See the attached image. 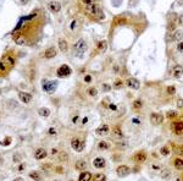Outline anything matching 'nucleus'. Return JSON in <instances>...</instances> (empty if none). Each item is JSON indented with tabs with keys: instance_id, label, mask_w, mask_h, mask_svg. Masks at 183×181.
<instances>
[{
	"instance_id": "f257e3e1",
	"label": "nucleus",
	"mask_w": 183,
	"mask_h": 181,
	"mask_svg": "<svg viewBox=\"0 0 183 181\" xmlns=\"http://www.w3.org/2000/svg\"><path fill=\"white\" fill-rule=\"evenodd\" d=\"M87 11H88L93 17L98 18V20H104L105 18V15L103 12V9L99 6L98 4H93V5L87 6Z\"/></svg>"
},
{
	"instance_id": "f03ea898",
	"label": "nucleus",
	"mask_w": 183,
	"mask_h": 181,
	"mask_svg": "<svg viewBox=\"0 0 183 181\" xmlns=\"http://www.w3.org/2000/svg\"><path fill=\"white\" fill-rule=\"evenodd\" d=\"M73 50H74V54H76V55L81 56L82 54L87 50V42H85L83 38H79L77 42H76V44L73 45Z\"/></svg>"
},
{
	"instance_id": "7ed1b4c3",
	"label": "nucleus",
	"mask_w": 183,
	"mask_h": 181,
	"mask_svg": "<svg viewBox=\"0 0 183 181\" xmlns=\"http://www.w3.org/2000/svg\"><path fill=\"white\" fill-rule=\"evenodd\" d=\"M84 144L85 143L83 141H81L78 137H73V138L71 139V147L76 152H82L84 149Z\"/></svg>"
},
{
	"instance_id": "20e7f679",
	"label": "nucleus",
	"mask_w": 183,
	"mask_h": 181,
	"mask_svg": "<svg viewBox=\"0 0 183 181\" xmlns=\"http://www.w3.org/2000/svg\"><path fill=\"white\" fill-rule=\"evenodd\" d=\"M71 72H72V70H71V68L68 65H62V66H60V68L57 69V76L61 78L70 76Z\"/></svg>"
},
{
	"instance_id": "39448f33",
	"label": "nucleus",
	"mask_w": 183,
	"mask_h": 181,
	"mask_svg": "<svg viewBox=\"0 0 183 181\" xmlns=\"http://www.w3.org/2000/svg\"><path fill=\"white\" fill-rule=\"evenodd\" d=\"M116 173L120 178H125V176H128L131 174V168L128 165H119L116 169Z\"/></svg>"
},
{
	"instance_id": "423d86ee",
	"label": "nucleus",
	"mask_w": 183,
	"mask_h": 181,
	"mask_svg": "<svg viewBox=\"0 0 183 181\" xmlns=\"http://www.w3.org/2000/svg\"><path fill=\"white\" fill-rule=\"evenodd\" d=\"M56 87H57L56 81H48L46 83L43 85V91L46 93H53V92H55Z\"/></svg>"
},
{
	"instance_id": "0eeeda50",
	"label": "nucleus",
	"mask_w": 183,
	"mask_h": 181,
	"mask_svg": "<svg viewBox=\"0 0 183 181\" xmlns=\"http://www.w3.org/2000/svg\"><path fill=\"white\" fill-rule=\"evenodd\" d=\"M150 122L155 126H159V125H161L164 122V115L161 114H158V113H153L150 115Z\"/></svg>"
},
{
	"instance_id": "6e6552de",
	"label": "nucleus",
	"mask_w": 183,
	"mask_h": 181,
	"mask_svg": "<svg viewBox=\"0 0 183 181\" xmlns=\"http://www.w3.org/2000/svg\"><path fill=\"white\" fill-rule=\"evenodd\" d=\"M126 85L127 87H130V88L132 89H139V87H141V82L138 81L137 78L134 77H130L126 80Z\"/></svg>"
},
{
	"instance_id": "1a4fd4ad",
	"label": "nucleus",
	"mask_w": 183,
	"mask_h": 181,
	"mask_svg": "<svg viewBox=\"0 0 183 181\" xmlns=\"http://www.w3.org/2000/svg\"><path fill=\"white\" fill-rule=\"evenodd\" d=\"M171 128H172V131L176 133V135L181 136L183 135V121H177V122H173L171 125Z\"/></svg>"
},
{
	"instance_id": "9d476101",
	"label": "nucleus",
	"mask_w": 183,
	"mask_h": 181,
	"mask_svg": "<svg viewBox=\"0 0 183 181\" xmlns=\"http://www.w3.org/2000/svg\"><path fill=\"white\" fill-rule=\"evenodd\" d=\"M109 132H110V127H109V125H106V124L99 126V127L95 130V133L99 136H106Z\"/></svg>"
},
{
	"instance_id": "9b49d317",
	"label": "nucleus",
	"mask_w": 183,
	"mask_h": 181,
	"mask_svg": "<svg viewBox=\"0 0 183 181\" xmlns=\"http://www.w3.org/2000/svg\"><path fill=\"white\" fill-rule=\"evenodd\" d=\"M18 98H20V100H21L22 103L28 104V103H31V100H32V94L27 92H20L18 93Z\"/></svg>"
},
{
	"instance_id": "f8f14e48",
	"label": "nucleus",
	"mask_w": 183,
	"mask_h": 181,
	"mask_svg": "<svg viewBox=\"0 0 183 181\" xmlns=\"http://www.w3.org/2000/svg\"><path fill=\"white\" fill-rule=\"evenodd\" d=\"M148 156H147V153L144 151H141V152H138L134 154V160L137 162V163H144L145 160H147Z\"/></svg>"
},
{
	"instance_id": "ddd939ff",
	"label": "nucleus",
	"mask_w": 183,
	"mask_h": 181,
	"mask_svg": "<svg viewBox=\"0 0 183 181\" xmlns=\"http://www.w3.org/2000/svg\"><path fill=\"white\" fill-rule=\"evenodd\" d=\"M48 7H49V10L51 11V12H54V14H57V12H60V10H61V5H60V3H57V1H51V3H49Z\"/></svg>"
},
{
	"instance_id": "4468645a",
	"label": "nucleus",
	"mask_w": 183,
	"mask_h": 181,
	"mask_svg": "<svg viewBox=\"0 0 183 181\" xmlns=\"http://www.w3.org/2000/svg\"><path fill=\"white\" fill-rule=\"evenodd\" d=\"M48 156V153H46V151L44 148H38L37 151L34 152V158L37 160H40V159H44L45 157Z\"/></svg>"
},
{
	"instance_id": "2eb2a0df",
	"label": "nucleus",
	"mask_w": 183,
	"mask_h": 181,
	"mask_svg": "<svg viewBox=\"0 0 183 181\" xmlns=\"http://www.w3.org/2000/svg\"><path fill=\"white\" fill-rule=\"evenodd\" d=\"M105 159L101 158V157H98V158H95L93 160V165L95 168H98V169H103V168H105Z\"/></svg>"
},
{
	"instance_id": "dca6fc26",
	"label": "nucleus",
	"mask_w": 183,
	"mask_h": 181,
	"mask_svg": "<svg viewBox=\"0 0 183 181\" xmlns=\"http://www.w3.org/2000/svg\"><path fill=\"white\" fill-rule=\"evenodd\" d=\"M182 75H183V66L176 65V66L172 69V76L176 78H180V77H182Z\"/></svg>"
},
{
	"instance_id": "f3484780",
	"label": "nucleus",
	"mask_w": 183,
	"mask_h": 181,
	"mask_svg": "<svg viewBox=\"0 0 183 181\" xmlns=\"http://www.w3.org/2000/svg\"><path fill=\"white\" fill-rule=\"evenodd\" d=\"M44 56L46 59H53V58L56 56V49L54 48V46H50L48 49L45 50V53H44Z\"/></svg>"
},
{
	"instance_id": "a211bd4d",
	"label": "nucleus",
	"mask_w": 183,
	"mask_h": 181,
	"mask_svg": "<svg viewBox=\"0 0 183 181\" xmlns=\"http://www.w3.org/2000/svg\"><path fill=\"white\" fill-rule=\"evenodd\" d=\"M74 168H76V170H79V171H84L85 168H87V162L85 160H77L76 164H74Z\"/></svg>"
},
{
	"instance_id": "6ab92c4d",
	"label": "nucleus",
	"mask_w": 183,
	"mask_h": 181,
	"mask_svg": "<svg viewBox=\"0 0 183 181\" xmlns=\"http://www.w3.org/2000/svg\"><path fill=\"white\" fill-rule=\"evenodd\" d=\"M91 174L89 171H82L79 176H78V181H90Z\"/></svg>"
},
{
	"instance_id": "aec40b11",
	"label": "nucleus",
	"mask_w": 183,
	"mask_h": 181,
	"mask_svg": "<svg viewBox=\"0 0 183 181\" xmlns=\"http://www.w3.org/2000/svg\"><path fill=\"white\" fill-rule=\"evenodd\" d=\"M59 48H60V50L62 53H66L67 50H68V45H67L66 39H63V38L59 39Z\"/></svg>"
},
{
	"instance_id": "412c9836",
	"label": "nucleus",
	"mask_w": 183,
	"mask_h": 181,
	"mask_svg": "<svg viewBox=\"0 0 183 181\" xmlns=\"http://www.w3.org/2000/svg\"><path fill=\"white\" fill-rule=\"evenodd\" d=\"M112 135H114V137H116V138H122L123 132H122V130H121L120 126H115V127H114Z\"/></svg>"
},
{
	"instance_id": "4be33fe9",
	"label": "nucleus",
	"mask_w": 183,
	"mask_h": 181,
	"mask_svg": "<svg viewBox=\"0 0 183 181\" xmlns=\"http://www.w3.org/2000/svg\"><path fill=\"white\" fill-rule=\"evenodd\" d=\"M183 39V31L178 29V31H175L172 34V40H177V42H180Z\"/></svg>"
},
{
	"instance_id": "5701e85b",
	"label": "nucleus",
	"mask_w": 183,
	"mask_h": 181,
	"mask_svg": "<svg viewBox=\"0 0 183 181\" xmlns=\"http://www.w3.org/2000/svg\"><path fill=\"white\" fill-rule=\"evenodd\" d=\"M173 165H175L176 170H183V159L182 158H176L173 162Z\"/></svg>"
},
{
	"instance_id": "b1692460",
	"label": "nucleus",
	"mask_w": 183,
	"mask_h": 181,
	"mask_svg": "<svg viewBox=\"0 0 183 181\" xmlns=\"http://www.w3.org/2000/svg\"><path fill=\"white\" fill-rule=\"evenodd\" d=\"M98 50L100 51V53H104V51H106V49H107V42L106 40H100V42L98 43Z\"/></svg>"
},
{
	"instance_id": "393cba45",
	"label": "nucleus",
	"mask_w": 183,
	"mask_h": 181,
	"mask_svg": "<svg viewBox=\"0 0 183 181\" xmlns=\"http://www.w3.org/2000/svg\"><path fill=\"white\" fill-rule=\"evenodd\" d=\"M110 147H111V144L109 142H106V141H101V142L98 143V148L100 151H109Z\"/></svg>"
},
{
	"instance_id": "a878e982",
	"label": "nucleus",
	"mask_w": 183,
	"mask_h": 181,
	"mask_svg": "<svg viewBox=\"0 0 183 181\" xmlns=\"http://www.w3.org/2000/svg\"><path fill=\"white\" fill-rule=\"evenodd\" d=\"M38 114L43 117H48L50 115V110L48 109V108H40V109L38 110Z\"/></svg>"
},
{
	"instance_id": "bb28decb",
	"label": "nucleus",
	"mask_w": 183,
	"mask_h": 181,
	"mask_svg": "<svg viewBox=\"0 0 183 181\" xmlns=\"http://www.w3.org/2000/svg\"><path fill=\"white\" fill-rule=\"evenodd\" d=\"M29 178L33 179V180H35V181H39L40 179H42V176H40V174L37 173V171H31V173H29Z\"/></svg>"
},
{
	"instance_id": "cd10ccee",
	"label": "nucleus",
	"mask_w": 183,
	"mask_h": 181,
	"mask_svg": "<svg viewBox=\"0 0 183 181\" xmlns=\"http://www.w3.org/2000/svg\"><path fill=\"white\" fill-rule=\"evenodd\" d=\"M160 154L161 156H164V157H167L170 154V149H169V147L167 146H162L161 148H160Z\"/></svg>"
},
{
	"instance_id": "c85d7f7f",
	"label": "nucleus",
	"mask_w": 183,
	"mask_h": 181,
	"mask_svg": "<svg viewBox=\"0 0 183 181\" xmlns=\"http://www.w3.org/2000/svg\"><path fill=\"white\" fill-rule=\"evenodd\" d=\"M57 158H59V160H60V162L65 163V162H67V160H68V154H67V153H65V152H61L60 154H59V157H57Z\"/></svg>"
},
{
	"instance_id": "c756f323",
	"label": "nucleus",
	"mask_w": 183,
	"mask_h": 181,
	"mask_svg": "<svg viewBox=\"0 0 183 181\" xmlns=\"http://www.w3.org/2000/svg\"><path fill=\"white\" fill-rule=\"evenodd\" d=\"M4 63H5L6 65H9V66H14V65H15L14 58H11V56H5V59H4Z\"/></svg>"
},
{
	"instance_id": "7c9ffc66",
	"label": "nucleus",
	"mask_w": 183,
	"mask_h": 181,
	"mask_svg": "<svg viewBox=\"0 0 183 181\" xmlns=\"http://www.w3.org/2000/svg\"><path fill=\"white\" fill-rule=\"evenodd\" d=\"M93 179H94V181H105V180H106L105 174H101V173H99V174H95Z\"/></svg>"
},
{
	"instance_id": "2f4dec72",
	"label": "nucleus",
	"mask_w": 183,
	"mask_h": 181,
	"mask_svg": "<svg viewBox=\"0 0 183 181\" xmlns=\"http://www.w3.org/2000/svg\"><path fill=\"white\" fill-rule=\"evenodd\" d=\"M177 115H178V114H177V111H175V110H169V111L166 113V117H167V119H175Z\"/></svg>"
},
{
	"instance_id": "473e14b6",
	"label": "nucleus",
	"mask_w": 183,
	"mask_h": 181,
	"mask_svg": "<svg viewBox=\"0 0 183 181\" xmlns=\"http://www.w3.org/2000/svg\"><path fill=\"white\" fill-rule=\"evenodd\" d=\"M170 175H171V171L169 169H164L161 171V178L162 179H170Z\"/></svg>"
},
{
	"instance_id": "72a5a7b5",
	"label": "nucleus",
	"mask_w": 183,
	"mask_h": 181,
	"mask_svg": "<svg viewBox=\"0 0 183 181\" xmlns=\"http://www.w3.org/2000/svg\"><path fill=\"white\" fill-rule=\"evenodd\" d=\"M143 107V102H142L141 99H137L133 102V108L134 109H141V108Z\"/></svg>"
},
{
	"instance_id": "f704fd0d",
	"label": "nucleus",
	"mask_w": 183,
	"mask_h": 181,
	"mask_svg": "<svg viewBox=\"0 0 183 181\" xmlns=\"http://www.w3.org/2000/svg\"><path fill=\"white\" fill-rule=\"evenodd\" d=\"M88 93L90 97H96L98 96V89L95 88V87H90V88L88 89Z\"/></svg>"
},
{
	"instance_id": "c9c22d12",
	"label": "nucleus",
	"mask_w": 183,
	"mask_h": 181,
	"mask_svg": "<svg viewBox=\"0 0 183 181\" xmlns=\"http://www.w3.org/2000/svg\"><path fill=\"white\" fill-rule=\"evenodd\" d=\"M123 87V83L122 81H120V80H117V81H115V83H114V88L115 89H121Z\"/></svg>"
},
{
	"instance_id": "e433bc0d",
	"label": "nucleus",
	"mask_w": 183,
	"mask_h": 181,
	"mask_svg": "<svg viewBox=\"0 0 183 181\" xmlns=\"http://www.w3.org/2000/svg\"><path fill=\"white\" fill-rule=\"evenodd\" d=\"M15 42L17 43V44H20V45H25V38H22L21 36H18V37H16L15 38Z\"/></svg>"
},
{
	"instance_id": "4c0bfd02",
	"label": "nucleus",
	"mask_w": 183,
	"mask_h": 181,
	"mask_svg": "<svg viewBox=\"0 0 183 181\" xmlns=\"http://www.w3.org/2000/svg\"><path fill=\"white\" fill-rule=\"evenodd\" d=\"M83 4H85V6H89V5H93V4H96L99 0H82Z\"/></svg>"
},
{
	"instance_id": "58836bf2",
	"label": "nucleus",
	"mask_w": 183,
	"mask_h": 181,
	"mask_svg": "<svg viewBox=\"0 0 183 181\" xmlns=\"http://www.w3.org/2000/svg\"><path fill=\"white\" fill-rule=\"evenodd\" d=\"M167 93H169L170 96H173V94L176 93V88H175L173 86H169V87H167Z\"/></svg>"
},
{
	"instance_id": "ea45409f",
	"label": "nucleus",
	"mask_w": 183,
	"mask_h": 181,
	"mask_svg": "<svg viewBox=\"0 0 183 181\" xmlns=\"http://www.w3.org/2000/svg\"><path fill=\"white\" fill-rule=\"evenodd\" d=\"M7 70V65L4 63V61H0V71L1 72H5Z\"/></svg>"
},
{
	"instance_id": "a19ab883",
	"label": "nucleus",
	"mask_w": 183,
	"mask_h": 181,
	"mask_svg": "<svg viewBox=\"0 0 183 181\" xmlns=\"http://www.w3.org/2000/svg\"><path fill=\"white\" fill-rule=\"evenodd\" d=\"M177 154H178V156H183V144L177 147Z\"/></svg>"
},
{
	"instance_id": "79ce46f5",
	"label": "nucleus",
	"mask_w": 183,
	"mask_h": 181,
	"mask_svg": "<svg viewBox=\"0 0 183 181\" xmlns=\"http://www.w3.org/2000/svg\"><path fill=\"white\" fill-rule=\"evenodd\" d=\"M77 25H78V21H77V20H73V21H72V23H71V29H72V31H74V29H76V27H77Z\"/></svg>"
},
{
	"instance_id": "37998d69",
	"label": "nucleus",
	"mask_w": 183,
	"mask_h": 181,
	"mask_svg": "<svg viewBox=\"0 0 183 181\" xmlns=\"http://www.w3.org/2000/svg\"><path fill=\"white\" fill-rule=\"evenodd\" d=\"M177 50L181 51V53H183V42H180L177 44Z\"/></svg>"
},
{
	"instance_id": "c03bdc74",
	"label": "nucleus",
	"mask_w": 183,
	"mask_h": 181,
	"mask_svg": "<svg viewBox=\"0 0 183 181\" xmlns=\"http://www.w3.org/2000/svg\"><path fill=\"white\" fill-rule=\"evenodd\" d=\"M110 89H111V87H110L109 85H106V83L105 85H103V91H104V92H109Z\"/></svg>"
},
{
	"instance_id": "a18cd8bd",
	"label": "nucleus",
	"mask_w": 183,
	"mask_h": 181,
	"mask_svg": "<svg viewBox=\"0 0 183 181\" xmlns=\"http://www.w3.org/2000/svg\"><path fill=\"white\" fill-rule=\"evenodd\" d=\"M177 23H178V25H183V15H181L180 17H178V20H177Z\"/></svg>"
},
{
	"instance_id": "49530a36",
	"label": "nucleus",
	"mask_w": 183,
	"mask_h": 181,
	"mask_svg": "<svg viewBox=\"0 0 183 181\" xmlns=\"http://www.w3.org/2000/svg\"><path fill=\"white\" fill-rule=\"evenodd\" d=\"M177 107L178 108H183V99H180L177 102Z\"/></svg>"
},
{
	"instance_id": "de8ad7c7",
	"label": "nucleus",
	"mask_w": 183,
	"mask_h": 181,
	"mask_svg": "<svg viewBox=\"0 0 183 181\" xmlns=\"http://www.w3.org/2000/svg\"><path fill=\"white\" fill-rule=\"evenodd\" d=\"M109 108H110V110H112V111H115V110L117 109V107L115 105V104H110L109 105Z\"/></svg>"
},
{
	"instance_id": "09e8293b",
	"label": "nucleus",
	"mask_w": 183,
	"mask_h": 181,
	"mask_svg": "<svg viewBox=\"0 0 183 181\" xmlns=\"http://www.w3.org/2000/svg\"><path fill=\"white\" fill-rule=\"evenodd\" d=\"M152 168L155 169V170H156V169H160V164H152Z\"/></svg>"
},
{
	"instance_id": "8fccbe9b",
	"label": "nucleus",
	"mask_w": 183,
	"mask_h": 181,
	"mask_svg": "<svg viewBox=\"0 0 183 181\" xmlns=\"http://www.w3.org/2000/svg\"><path fill=\"white\" fill-rule=\"evenodd\" d=\"M84 81H85V82H90V81H91V77L89 76V75H87V76L84 77Z\"/></svg>"
},
{
	"instance_id": "3c124183",
	"label": "nucleus",
	"mask_w": 183,
	"mask_h": 181,
	"mask_svg": "<svg viewBox=\"0 0 183 181\" xmlns=\"http://www.w3.org/2000/svg\"><path fill=\"white\" fill-rule=\"evenodd\" d=\"M20 160V156L18 154H15V157H14V162H18Z\"/></svg>"
},
{
	"instance_id": "603ef678",
	"label": "nucleus",
	"mask_w": 183,
	"mask_h": 181,
	"mask_svg": "<svg viewBox=\"0 0 183 181\" xmlns=\"http://www.w3.org/2000/svg\"><path fill=\"white\" fill-rule=\"evenodd\" d=\"M28 1H29V0H20V3H21L22 5H26V4L28 3Z\"/></svg>"
},
{
	"instance_id": "864d4df0",
	"label": "nucleus",
	"mask_w": 183,
	"mask_h": 181,
	"mask_svg": "<svg viewBox=\"0 0 183 181\" xmlns=\"http://www.w3.org/2000/svg\"><path fill=\"white\" fill-rule=\"evenodd\" d=\"M77 120H78V116L76 115V116H74L73 119H72V122H73V124H76V122H77Z\"/></svg>"
},
{
	"instance_id": "5fc2aeb1",
	"label": "nucleus",
	"mask_w": 183,
	"mask_h": 181,
	"mask_svg": "<svg viewBox=\"0 0 183 181\" xmlns=\"http://www.w3.org/2000/svg\"><path fill=\"white\" fill-rule=\"evenodd\" d=\"M133 124H137V125H139V120H138V119H133Z\"/></svg>"
},
{
	"instance_id": "6e6d98bb",
	"label": "nucleus",
	"mask_w": 183,
	"mask_h": 181,
	"mask_svg": "<svg viewBox=\"0 0 183 181\" xmlns=\"http://www.w3.org/2000/svg\"><path fill=\"white\" fill-rule=\"evenodd\" d=\"M87 121H88V119H87V117H84V119H83V124H85Z\"/></svg>"
},
{
	"instance_id": "4d7b16f0",
	"label": "nucleus",
	"mask_w": 183,
	"mask_h": 181,
	"mask_svg": "<svg viewBox=\"0 0 183 181\" xmlns=\"http://www.w3.org/2000/svg\"><path fill=\"white\" fill-rule=\"evenodd\" d=\"M15 181H23L21 178H17V179H15Z\"/></svg>"
},
{
	"instance_id": "13d9d810",
	"label": "nucleus",
	"mask_w": 183,
	"mask_h": 181,
	"mask_svg": "<svg viewBox=\"0 0 183 181\" xmlns=\"http://www.w3.org/2000/svg\"><path fill=\"white\" fill-rule=\"evenodd\" d=\"M56 153H57V151H56L55 148H54V149H53V154H56Z\"/></svg>"
}]
</instances>
